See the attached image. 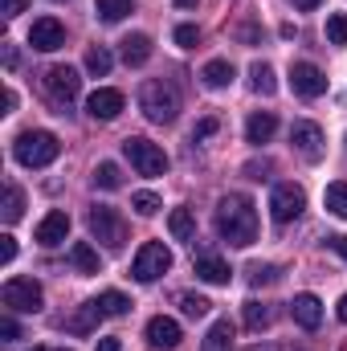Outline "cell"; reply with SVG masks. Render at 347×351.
Masks as SVG:
<instances>
[{
	"mask_svg": "<svg viewBox=\"0 0 347 351\" xmlns=\"http://www.w3.org/2000/svg\"><path fill=\"white\" fill-rule=\"evenodd\" d=\"M70 262H74L78 274H98V250L90 241H74L70 245Z\"/></svg>",
	"mask_w": 347,
	"mask_h": 351,
	"instance_id": "22",
	"label": "cell"
},
{
	"mask_svg": "<svg viewBox=\"0 0 347 351\" xmlns=\"http://www.w3.org/2000/svg\"><path fill=\"white\" fill-rule=\"evenodd\" d=\"M200 78H204V86L221 90V86H229V82H233V66H229L225 58H217V62H208V66L200 70Z\"/></svg>",
	"mask_w": 347,
	"mask_h": 351,
	"instance_id": "24",
	"label": "cell"
},
{
	"mask_svg": "<svg viewBox=\"0 0 347 351\" xmlns=\"http://www.w3.org/2000/svg\"><path fill=\"white\" fill-rule=\"evenodd\" d=\"M4 66H8V70L16 66V49H12V45H4Z\"/></svg>",
	"mask_w": 347,
	"mask_h": 351,
	"instance_id": "44",
	"label": "cell"
},
{
	"mask_svg": "<svg viewBox=\"0 0 347 351\" xmlns=\"http://www.w3.org/2000/svg\"><path fill=\"white\" fill-rule=\"evenodd\" d=\"M327 241H331V250H335V254L347 262V233H339V237H327Z\"/></svg>",
	"mask_w": 347,
	"mask_h": 351,
	"instance_id": "42",
	"label": "cell"
},
{
	"mask_svg": "<svg viewBox=\"0 0 347 351\" xmlns=\"http://www.w3.org/2000/svg\"><path fill=\"white\" fill-rule=\"evenodd\" d=\"M25 8H29V0H0V12H4L8 21H12V16H21Z\"/></svg>",
	"mask_w": 347,
	"mask_h": 351,
	"instance_id": "40",
	"label": "cell"
},
{
	"mask_svg": "<svg viewBox=\"0 0 347 351\" xmlns=\"http://www.w3.org/2000/svg\"><path fill=\"white\" fill-rule=\"evenodd\" d=\"M29 45L41 49V53L62 49V45H66V29H62V21H58V16H37L33 29H29Z\"/></svg>",
	"mask_w": 347,
	"mask_h": 351,
	"instance_id": "10",
	"label": "cell"
},
{
	"mask_svg": "<svg viewBox=\"0 0 347 351\" xmlns=\"http://www.w3.org/2000/svg\"><path fill=\"white\" fill-rule=\"evenodd\" d=\"M208 306H213V302H208L204 294H180V311H184L188 319H200V315H208Z\"/></svg>",
	"mask_w": 347,
	"mask_h": 351,
	"instance_id": "33",
	"label": "cell"
},
{
	"mask_svg": "<svg viewBox=\"0 0 347 351\" xmlns=\"http://www.w3.org/2000/svg\"><path fill=\"white\" fill-rule=\"evenodd\" d=\"M94 188H106V192H115V188H123V176H119V164H98L94 168Z\"/></svg>",
	"mask_w": 347,
	"mask_h": 351,
	"instance_id": "30",
	"label": "cell"
},
{
	"mask_svg": "<svg viewBox=\"0 0 347 351\" xmlns=\"http://www.w3.org/2000/svg\"><path fill=\"white\" fill-rule=\"evenodd\" d=\"M131 208H135L139 217H156V213H160V196H156V192H135V196H131Z\"/></svg>",
	"mask_w": 347,
	"mask_h": 351,
	"instance_id": "35",
	"label": "cell"
},
{
	"mask_svg": "<svg viewBox=\"0 0 347 351\" xmlns=\"http://www.w3.org/2000/svg\"><path fill=\"white\" fill-rule=\"evenodd\" d=\"M21 213H25V192L16 184H4V208H0V217L12 225V221H21Z\"/></svg>",
	"mask_w": 347,
	"mask_h": 351,
	"instance_id": "25",
	"label": "cell"
},
{
	"mask_svg": "<svg viewBox=\"0 0 347 351\" xmlns=\"http://www.w3.org/2000/svg\"><path fill=\"white\" fill-rule=\"evenodd\" d=\"M323 204H327V213H335L339 221H347V184H327V192H323Z\"/></svg>",
	"mask_w": 347,
	"mask_h": 351,
	"instance_id": "27",
	"label": "cell"
},
{
	"mask_svg": "<svg viewBox=\"0 0 347 351\" xmlns=\"http://www.w3.org/2000/svg\"><path fill=\"white\" fill-rule=\"evenodd\" d=\"M98 319H106V315H102V306H98V298H94V302H82V306H78V315H70V319H66V331H74V335H90V331L98 327Z\"/></svg>",
	"mask_w": 347,
	"mask_h": 351,
	"instance_id": "19",
	"label": "cell"
},
{
	"mask_svg": "<svg viewBox=\"0 0 347 351\" xmlns=\"http://www.w3.org/2000/svg\"><path fill=\"white\" fill-rule=\"evenodd\" d=\"M98 351H119V339H115V335H106V339H98Z\"/></svg>",
	"mask_w": 347,
	"mask_h": 351,
	"instance_id": "43",
	"label": "cell"
},
{
	"mask_svg": "<svg viewBox=\"0 0 347 351\" xmlns=\"http://www.w3.org/2000/svg\"><path fill=\"white\" fill-rule=\"evenodd\" d=\"M12 156L21 168H45L62 156V143L53 131H21L16 143H12Z\"/></svg>",
	"mask_w": 347,
	"mask_h": 351,
	"instance_id": "2",
	"label": "cell"
},
{
	"mask_svg": "<svg viewBox=\"0 0 347 351\" xmlns=\"http://www.w3.org/2000/svg\"><path fill=\"white\" fill-rule=\"evenodd\" d=\"M168 229H172L176 241H196V221H192V213H188V208H172Z\"/></svg>",
	"mask_w": 347,
	"mask_h": 351,
	"instance_id": "23",
	"label": "cell"
},
{
	"mask_svg": "<svg viewBox=\"0 0 347 351\" xmlns=\"http://www.w3.org/2000/svg\"><path fill=\"white\" fill-rule=\"evenodd\" d=\"M86 110H90V119H119L123 114V90H110V86H98L94 94L86 98Z\"/></svg>",
	"mask_w": 347,
	"mask_h": 351,
	"instance_id": "13",
	"label": "cell"
},
{
	"mask_svg": "<svg viewBox=\"0 0 347 351\" xmlns=\"http://www.w3.org/2000/svg\"><path fill=\"white\" fill-rule=\"evenodd\" d=\"M270 319H274V311H270L265 302H258V298H254V302H246V327H250V331L270 327Z\"/></svg>",
	"mask_w": 347,
	"mask_h": 351,
	"instance_id": "31",
	"label": "cell"
},
{
	"mask_svg": "<svg viewBox=\"0 0 347 351\" xmlns=\"http://www.w3.org/2000/svg\"><path fill=\"white\" fill-rule=\"evenodd\" d=\"M123 156L131 160V168L139 176H164L168 172V156H164V147L152 143V139H139V135L123 139Z\"/></svg>",
	"mask_w": 347,
	"mask_h": 351,
	"instance_id": "4",
	"label": "cell"
},
{
	"mask_svg": "<svg viewBox=\"0 0 347 351\" xmlns=\"http://www.w3.org/2000/svg\"><path fill=\"white\" fill-rule=\"evenodd\" d=\"M41 90H45V98H49L53 106L66 110V106L78 98L82 78H78V70H70V66H49V70L41 74Z\"/></svg>",
	"mask_w": 347,
	"mask_h": 351,
	"instance_id": "6",
	"label": "cell"
},
{
	"mask_svg": "<svg viewBox=\"0 0 347 351\" xmlns=\"http://www.w3.org/2000/svg\"><path fill=\"white\" fill-rule=\"evenodd\" d=\"M98 306H102V315H127L131 311V298L119 294V290H102L98 294Z\"/></svg>",
	"mask_w": 347,
	"mask_h": 351,
	"instance_id": "29",
	"label": "cell"
},
{
	"mask_svg": "<svg viewBox=\"0 0 347 351\" xmlns=\"http://www.w3.org/2000/svg\"><path fill=\"white\" fill-rule=\"evenodd\" d=\"M33 351H45V348H33Z\"/></svg>",
	"mask_w": 347,
	"mask_h": 351,
	"instance_id": "48",
	"label": "cell"
},
{
	"mask_svg": "<svg viewBox=\"0 0 347 351\" xmlns=\"http://www.w3.org/2000/svg\"><path fill=\"white\" fill-rule=\"evenodd\" d=\"M196 41H200V29L196 25H180L176 29V45L180 49H196Z\"/></svg>",
	"mask_w": 347,
	"mask_h": 351,
	"instance_id": "36",
	"label": "cell"
},
{
	"mask_svg": "<svg viewBox=\"0 0 347 351\" xmlns=\"http://www.w3.org/2000/svg\"><path fill=\"white\" fill-rule=\"evenodd\" d=\"M147 343L160 348V351H172L176 343H180V323L168 319V315H156V319L147 323Z\"/></svg>",
	"mask_w": 347,
	"mask_h": 351,
	"instance_id": "16",
	"label": "cell"
},
{
	"mask_svg": "<svg viewBox=\"0 0 347 351\" xmlns=\"http://www.w3.org/2000/svg\"><path fill=\"white\" fill-rule=\"evenodd\" d=\"M290 143H294V152L302 156V160H311V164H319L323 160V131L315 127V123H294L290 127Z\"/></svg>",
	"mask_w": 347,
	"mask_h": 351,
	"instance_id": "11",
	"label": "cell"
},
{
	"mask_svg": "<svg viewBox=\"0 0 347 351\" xmlns=\"http://www.w3.org/2000/svg\"><path fill=\"white\" fill-rule=\"evenodd\" d=\"M0 335H4V339H21V327H16V319H12V315H4V319H0Z\"/></svg>",
	"mask_w": 347,
	"mask_h": 351,
	"instance_id": "41",
	"label": "cell"
},
{
	"mask_svg": "<svg viewBox=\"0 0 347 351\" xmlns=\"http://www.w3.org/2000/svg\"><path fill=\"white\" fill-rule=\"evenodd\" d=\"M139 106L152 123H172L180 110V94L172 82H143L139 86Z\"/></svg>",
	"mask_w": 347,
	"mask_h": 351,
	"instance_id": "3",
	"label": "cell"
},
{
	"mask_svg": "<svg viewBox=\"0 0 347 351\" xmlns=\"http://www.w3.org/2000/svg\"><path fill=\"white\" fill-rule=\"evenodd\" d=\"M274 278H278L274 265H250V282H254V286H270Z\"/></svg>",
	"mask_w": 347,
	"mask_h": 351,
	"instance_id": "37",
	"label": "cell"
},
{
	"mask_svg": "<svg viewBox=\"0 0 347 351\" xmlns=\"http://www.w3.org/2000/svg\"><path fill=\"white\" fill-rule=\"evenodd\" d=\"M86 70L94 74V78H106V74H110V53H106L102 45H94V49L86 53Z\"/></svg>",
	"mask_w": 347,
	"mask_h": 351,
	"instance_id": "32",
	"label": "cell"
},
{
	"mask_svg": "<svg viewBox=\"0 0 347 351\" xmlns=\"http://www.w3.org/2000/svg\"><path fill=\"white\" fill-rule=\"evenodd\" d=\"M12 258H16V237H12V233H4V237H0V262L8 265Z\"/></svg>",
	"mask_w": 347,
	"mask_h": 351,
	"instance_id": "38",
	"label": "cell"
},
{
	"mask_svg": "<svg viewBox=\"0 0 347 351\" xmlns=\"http://www.w3.org/2000/svg\"><path fill=\"white\" fill-rule=\"evenodd\" d=\"M302 208H307V192H302L294 180H286V184H274V196H270V217H274L278 225H290V221H298V217H302Z\"/></svg>",
	"mask_w": 347,
	"mask_h": 351,
	"instance_id": "9",
	"label": "cell"
},
{
	"mask_svg": "<svg viewBox=\"0 0 347 351\" xmlns=\"http://www.w3.org/2000/svg\"><path fill=\"white\" fill-rule=\"evenodd\" d=\"M323 0H294V8H302V12H311V8H319Z\"/></svg>",
	"mask_w": 347,
	"mask_h": 351,
	"instance_id": "45",
	"label": "cell"
},
{
	"mask_svg": "<svg viewBox=\"0 0 347 351\" xmlns=\"http://www.w3.org/2000/svg\"><path fill=\"white\" fill-rule=\"evenodd\" d=\"M196 278L208 282V286H229L233 274H229V265L221 262L217 254H200V258H196Z\"/></svg>",
	"mask_w": 347,
	"mask_h": 351,
	"instance_id": "17",
	"label": "cell"
},
{
	"mask_svg": "<svg viewBox=\"0 0 347 351\" xmlns=\"http://www.w3.org/2000/svg\"><path fill=\"white\" fill-rule=\"evenodd\" d=\"M290 315H294V323H298L302 331H315V327L323 323V302H319L315 294H294Z\"/></svg>",
	"mask_w": 347,
	"mask_h": 351,
	"instance_id": "15",
	"label": "cell"
},
{
	"mask_svg": "<svg viewBox=\"0 0 347 351\" xmlns=\"http://www.w3.org/2000/svg\"><path fill=\"white\" fill-rule=\"evenodd\" d=\"M290 86H294V94H302V98H319V94L327 90V78H323L319 66L294 62V66H290Z\"/></svg>",
	"mask_w": 347,
	"mask_h": 351,
	"instance_id": "12",
	"label": "cell"
},
{
	"mask_svg": "<svg viewBox=\"0 0 347 351\" xmlns=\"http://www.w3.org/2000/svg\"><path fill=\"white\" fill-rule=\"evenodd\" d=\"M335 315H339V323H347V294L339 298V306H335Z\"/></svg>",
	"mask_w": 347,
	"mask_h": 351,
	"instance_id": "46",
	"label": "cell"
},
{
	"mask_svg": "<svg viewBox=\"0 0 347 351\" xmlns=\"http://www.w3.org/2000/svg\"><path fill=\"white\" fill-rule=\"evenodd\" d=\"M327 41L331 45H347V12H331L327 16Z\"/></svg>",
	"mask_w": 347,
	"mask_h": 351,
	"instance_id": "34",
	"label": "cell"
},
{
	"mask_svg": "<svg viewBox=\"0 0 347 351\" xmlns=\"http://www.w3.org/2000/svg\"><path fill=\"white\" fill-rule=\"evenodd\" d=\"M66 233H70V217H66L62 208H53V213H45V217H41V225H37V245L53 250V245H62V241H66Z\"/></svg>",
	"mask_w": 347,
	"mask_h": 351,
	"instance_id": "14",
	"label": "cell"
},
{
	"mask_svg": "<svg viewBox=\"0 0 347 351\" xmlns=\"http://www.w3.org/2000/svg\"><path fill=\"white\" fill-rule=\"evenodd\" d=\"M204 351H233V323L229 319H217L204 335Z\"/></svg>",
	"mask_w": 347,
	"mask_h": 351,
	"instance_id": "21",
	"label": "cell"
},
{
	"mask_svg": "<svg viewBox=\"0 0 347 351\" xmlns=\"http://www.w3.org/2000/svg\"><path fill=\"white\" fill-rule=\"evenodd\" d=\"M250 86L258 90V94H274V90H278V78H274V66H270V62H254Z\"/></svg>",
	"mask_w": 347,
	"mask_h": 351,
	"instance_id": "26",
	"label": "cell"
},
{
	"mask_svg": "<svg viewBox=\"0 0 347 351\" xmlns=\"http://www.w3.org/2000/svg\"><path fill=\"white\" fill-rule=\"evenodd\" d=\"M168 269H172V250H168L164 241H147V245L135 254V262H131L135 282H156V278H164Z\"/></svg>",
	"mask_w": 347,
	"mask_h": 351,
	"instance_id": "8",
	"label": "cell"
},
{
	"mask_svg": "<svg viewBox=\"0 0 347 351\" xmlns=\"http://www.w3.org/2000/svg\"><path fill=\"white\" fill-rule=\"evenodd\" d=\"M217 233L229 245H254L258 241V208H254V200L241 196V192H229L217 204Z\"/></svg>",
	"mask_w": 347,
	"mask_h": 351,
	"instance_id": "1",
	"label": "cell"
},
{
	"mask_svg": "<svg viewBox=\"0 0 347 351\" xmlns=\"http://www.w3.org/2000/svg\"><path fill=\"white\" fill-rule=\"evenodd\" d=\"M41 286L33 282V278H8L4 286H0V302L8 306V311H21V315H37L41 311Z\"/></svg>",
	"mask_w": 347,
	"mask_h": 351,
	"instance_id": "7",
	"label": "cell"
},
{
	"mask_svg": "<svg viewBox=\"0 0 347 351\" xmlns=\"http://www.w3.org/2000/svg\"><path fill=\"white\" fill-rule=\"evenodd\" d=\"M274 131H278V119H274L270 110L250 114V123H246V139H250V143H270V139H274Z\"/></svg>",
	"mask_w": 347,
	"mask_h": 351,
	"instance_id": "20",
	"label": "cell"
},
{
	"mask_svg": "<svg viewBox=\"0 0 347 351\" xmlns=\"http://www.w3.org/2000/svg\"><path fill=\"white\" fill-rule=\"evenodd\" d=\"M94 12H98V21L115 25V21H123L127 12H135V8H131V0H98V4H94Z\"/></svg>",
	"mask_w": 347,
	"mask_h": 351,
	"instance_id": "28",
	"label": "cell"
},
{
	"mask_svg": "<svg viewBox=\"0 0 347 351\" xmlns=\"http://www.w3.org/2000/svg\"><path fill=\"white\" fill-rule=\"evenodd\" d=\"M119 45H123L119 53H123L127 66H147V58H152V37H147V33H131V37H123Z\"/></svg>",
	"mask_w": 347,
	"mask_h": 351,
	"instance_id": "18",
	"label": "cell"
},
{
	"mask_svg": "<svg viewBox=\"0 0 347 351\" xmlns=\"http://www.w3.org/2000/svg\"><path fill=\"white\" fill-rule=\"evenodd\" d=\"M176 4H180V8H196L200 0H176Z\"/></svg>",
	"mask_w": 347,
	"mask_h": 351,
	"instance_id": "47",
	"label": "cell"
},
{
	"mask_svg": "<svg viewBox=\"0 0 347 351\" xmlns=\"http://www.w3.org/2000/svg\"><path fill=\"white\" fill-rule=\"evenodd\" d=\"M86 225H90V237H94V241H102L106 250H123V241H127V221H123L115 208H106V204L90 208Z\"/></svg>",
	"mask_w": 347,
	"mask_h": 351,
	"instance_id": "5",
	"label": "cell"
},
{
	"mask_svg": "<svg viewBox=\"0 0 347 351\" xmlns=\"http://www.w3.org/2000/svg\"><path fill=\"white\" fill-rule=\"evenodd\" d=\"M208 135H217V119H200L192 127V139H208Z\"/></svg>",
	"mask_w": 347,
	"mask_h": 351,
	"instance_id": "39",
	"label": "cell"
}]
</instances>
